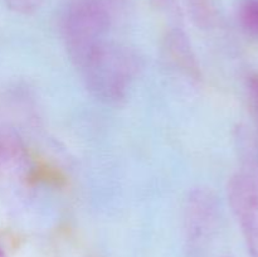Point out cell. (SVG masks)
<instances>
[{
	"label": "cell",
	"instance_id": "277c9868",
	"mask_svg": "<svg viewBox=\"0 0 258 257\" xmlns=\"http://www.w3.org/2000/svg\"><path fill=\"white\" fill-rule=\"evenodd\" d=\"M217 202L211 191L196 189L186 201L185 214L188 232L194 238H201L213 226L217 217Z\"/></svg>",
	"mask_w": 258,
	"mask_h": 257
},
{
	"label": "cell",
	"instance_id": "7a4b0ae2",
	"mask_svg": "<svg viewBox=\"0 0 258 257\" xmlns=\"http://www.w3.org/2000/svg\"><path fill=\"white\" fill-rule=\"evenodd\" d=\"M113 14L106 0H77L68 8L63 20V39L73 65L110 38Z\"/></svg>",
	"mask_w": 258,
	"mask_h": 257
},
{
	"label": "cell",
	"instance_id": "7c38bea8",
	"mask_svg": "<svg viewBox=\"0 0 258 257\" xmlns=\"http://www.w3.org/2000/svg\"><path fill=\"white\" fill-rule=\"evenodd\" d=\"M0 257H7V253H5L2 247H0Z\"/></svg>",
	"mask_w": 258,
	"mask_h": 257
},
{
	"label": "cell",
	"instance_id": "52a82bcc",
	"mask_svg": "<svg viewBox=\"0 0 258 257\" xmlns=\"http://www.w3.org/2000/svg\"><path fill=\"white\" fill-rule=\"evenodd\" d=\"M238 18L247 32L258 35V0H243L239 5Z\"/></svg>",
	"mask_w": 258,
	"mask_h": 257
},
{
	"label": "cell",
	"instance_id": "9c48e42d",
	"mask_svg": "<svg viewBox=\"0 0 258 257\" xmlns=\"http://www.w3.org/2000/svg\"><path fill=\"white\" fill-rule=\"evenodd\" d=\"M186 2L190 7L194 20L198 24L204 25L211 22L212 7L209 0H186Z\"/></svg>",
	"mask_w": 258,
	"mask_h": 257
},
{
	"label": "cell",
	"instance_id": "5b68a950",
	"mask_svg": "<svg viewBox=\"0 0 258 257\" xmlns=\"http://www.w3.org/2000/svg\"><path fill=\"white\" fill-rule=\"evenodd\" d=\"M29 169V156L19 136L12 131H0V176L24 178Z\"/></svg>",
	"mask_w": 258,
	"mask_h": 257
},
{
	"label": "cell",
	"instance_id": "3957f363",
	"mask_svg": "<svg viewBox=\"0 0 258 257\" xmlns=\"http://www.w3.org/2000/svg\"><path fill=\"white\" fill-rule=\"evenodd\" d=\"M228 197L249 249L258 257V161L248 159L232 176Z\"/></svg>",
	"mask_w": 258,
	"mask_h": 257
},
{
	"label": "cell",
	"instance_id": "6da1fadb",
	"mask_svg": "<svg viewBox=\"0 0 258 257\" xmlns=\"http://www.w3.org/2000/svg\"><path fill=\"white\" fill-rule=\"evenodd\" d=\"M75 67L96 98L120 102L135 78L138 62L128 48L110 37L91 48Z\"/></svg>",
	"mask_w": 258,
	"mask_h": 257
},
{
	"label": "cell",
	"instance_id": "8fae6325",
	"mask_svg": "<svg viewBox=\"0 0 258 257\" xmlns=\"http://www.w3.org/2000/svg\"><path fill=\"white\" fill-rule=\"evenodd\" d=\"M253 90H254V95H256V100L258 102V81L253 83Z\"/></svg>",
	"mask_w": 258,
	"mask_h": 257
},
{
	"label": "cell",
	"instance_id": "8992f818",
	"mask_svg": "<svg viewBox=\"0 0 258 257\" xmlns=\"http://www.w3.org/2000/svg\"><path fill=\"white\" fill-rule=\"evenodd\" d=\"M169 58L191 77H199V66L183 27H171L164 38Z\"/></svg>",
	"mask_w": 258,
	"mask_h": 257
},
{
	"label": "cell",
	"instance_id": "ba28073f",
	"mask_svg": "<svg viewBox=\"0 0 258 257\" xmlns=\"http://www.w3.org/2000/svg\"><path fill=\"white\" fill-rule=\"evenodd\" d=\"M150 3L154 9L160 13L166 20H169L173 27H181L183 14L178 0H150Z\"/></svg>",
	"mask_w": 258,
	"mask_h": 257
},
{
	"label": "cell",
	"instance_id": "30bf717a",
	"mask_svg": "<svg viewBox=\"0 0 258 257\" xmlns=\"http://www.w3.org/2000/svg\"><path fill=\"white\" fill-rule=\"evenodd\" d=\"M43 0H7L10 9L20 14H30L40 7Z\"/></svg>",
	"mask_w": 258,
	"mask_h": 257
}]
</instances>
